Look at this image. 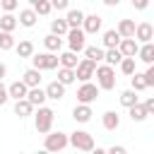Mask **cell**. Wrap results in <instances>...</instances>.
<instances>
[{
    "label": "cell",
    "mask_w": 154,
    "mask_h": 154,
    "mask_svg": "<svg viewBox=\"0 0 154 154\" xmlns=\"http://www.w3.org/2000/svg\"><path fill=\"white\" fill-rule=\"evenodd\" d=\"M108 152H111V154H125V147H120V144H113V147H108Z\"/></svg>",
    "instance_id": "ee69618b"
},
{
    "label": "cell",
    "mask_w": 154,
    "mask_h": 154,
    "mask_svg": "<svg viewBox=\"0 0 154 154\" xmlns=\"http://www.w3.org/2000/svg\"><path fill=\"white\" fill-rule=\"evenodd\" d=\"M38 2H41V0H29V5H31V7H34V5H38Z\"/></svg>",
    "instance_id": "7dc6e473"
},
{
    "label": "cell",
    "mask_w": 154,
    "mask_h": 154,
    "mask_svg": "<svg viewBox=\"0 0 154 154\" xmlns=\"http://www.w3.org/2000/svg\"><path fill=\"white\" fill-rule=\"evenodd\" d=\"M53 120H55V111L48 108V106H38V111L34 113V128H36V132H38V135L51 132Z\"/></svg>",
    "instance_id": "6da1fadb"
},
{
    "label": "cell",
    "mask_w": 154,
    "mask_h": 154,
    "mask_svg": "<svg viewBox=\"0 0 154 154\" xmlns=\"http://www.w3.org/2000/svg\"><path fill=\"white\" fill-rule=\"evenodd\" d=\"M128 111H130V118H132L135 123H142V120H147V111H144V106H142L140 101H137V103H132Z\"/></svg>",
    "instance_id": "1f68e13d"
},
{
    "label": "cell",
    "mask_w": 154,
    "mask_h": 154,
    "mask_svg": "<svg viewBox=\"0 0 154 154\" xmlns=\"http://www.w3.org/2000/svg\"><path fill=\"white\" fill-rule=\"evenodd\" d=\"M91 103H79L77 101V106L72 108V118H75V123H89L91 120Z\"/></svg>",
    "instance_id": "30bf717a"
},
{
    "label": "cell",
    "mask_w": 154,
    "mask_h": 154,
    "mask_svg": "<svg viewBox=\"0 0 154 154\" xmlns=\"http://www.w3.org/2000/svg\"><path fill=\"white\" fill-rule=\"evenodd\" d=\"M135 26H137V24H135L132 19H120L116 29H118V34H120L123 38H128V36H135Z\"/></svg>",
    "instance_id": "4316f807"
},
{
    "label": "cell",
    "mask_w": 154,
    "mask_h": 154,
    "mask_svg": "<svg viewBox=\"0 0 154 154\" xmlns=\"http://www.w3.org/2000/svg\"><path fill=\"white\" fill-rule=\"evenodd\" d=\"M67 29H70V26H67L65 17H63V19H51V31H53V34L65 36V34H67Z\"/></svg>",
    "instance_id": "836d02e7"
},
{
    "label": "cell",
    "mask_w": 154,
    "mask_h": 154,
    "mask_svg": "<svg viewBox=\"0 0 154 154\" xmlns=\"http://www.w3.org/2000/svg\"><path fill=\"white\" fill-rule=\"evenodd\" d=\"M43 46H46V51H53V53H60V48H63V36H58V34H48L46 38H43Z\"/></svg>",
    "instance_id": "44dd1931"
},
{
    "label": "cell",
    "mask_w": 154,
    "mask_h": 154,
    "mask_svg": "<svg viewBox=\"0 0 154 154\" xmlns=\"http://www.w3.org/2000/svg\"><path fill=\"white\" fill-rule=\"evenodd\" d=\"M144 77H147V87H154V63H149V67H147Z\"/></svg>",
    "instance_id": "ab89813d"
},
{
    "label": "cell",
    "mask_w": 154,
    "mask_h": 154,
    "mask_svg": "<svg viewBox=\"0 0 154 154\" xmlns=\"http://www.w3.org/2000/svg\"><path fill=\"white\" fill-rule=\"evenodd\" d=\"M29 60H31V63H34V67H38L41 72H43V70H55V67L60 65V58H58V53H53V51L34 53Z\"/></svg>",
    "instance_id": "3957f363"
},
{
    "label": "cell",
    "mask_w": 154,
    "mask_h": 154,
    "mask_svg": "<svg viewBox=\"0 0 154 154\" xmlns=\"http://www.w3.org/2000/svg\"><path fill=\"white\" fill-rule=\"evenodd\" d=\"M99 84H91V82H82L79 89H77V101L79 103H94L96 96H99Z\"/></svg>",
    "instance_id": "52a82bcc"
},
{
    "label": "cell",
    "mask_w": 154,
    "mask_h": 154,
    "mask_svg": "<svg viewBox=\"0 0 154 154\" xmlns=\"http://www.w3.org/2000/svg\"><path fill=\"white\" fill-rule=\"evenodd\" d=\"M51 5H53V10H58V12H67V10H70V0H51Z\"/></svg>",
    "instance_id": "f35d334b"
},
{
    "label": "cell",
    "mask_w": 154,
    "mask_h": 154,
    "mask_svg": "<svg viewBox=\"0 0 154 154\" xmlns=\"http://www.w3.org/2000/svg\"><path fill=\"white\" fill-rule=\"evenodd\" d=\"M137 60L142 63H154V41H147V43H140V51H137Z\"/></svg>",
    "instance_id": "2e32d148"
},
{
    "label": "cell",
    "mask_w": 154,
    "mask_h": 154,
    "mask_svg": "<svg viewBox=\"0 0 154 154\" xmlns=\"http://www.w3.org/2000/svg\"><path fill=\"white\" fill-rule=\"evenodd\" d=\"M101 24H103V19L99 14H84L82 29H84V34H99L101 31Z\"/></svg>",
    "instance_id": "8fae6325"
},
{
    "label": "cell",
    "mask_w": 154,
    "mask_h": 154,
    "mask_svg": "<svg viewBox=\"0 0 154 154\" xmlns=\"http://www.w3.org/2000/svg\"><path fill=\"white\" fill-rule=\"evenodd\" d=\"M103 5H108V7H118L120 0H103Z\"/></svg>",
    "instance_id": "f6af8a7d"
},
{
    "label": "cell",
    "mask_w": 154,
    "mask_h": 154,
    "mask_svg": "<svg viewBox=\"0 0 154 154\" xmlns=\"http://www.w3.org/2000/svg\"><path fill=\"white\" fill-rule=\"evenodd\" d=\"M31 113H34V103H31L26 96L14 101V116H19V118H26V116H31Z\"/></svg>",
    "instance_id": "ac0fdd59"
},
{
    "label": "cell",
    "mask_w": 154,
    "mask_h": 154,
    "mask_svg": "<svg viewBox=\"0 0 154 154\" xmlns=\"http://www.w3.org/2000/svg\"><path fill=\"white\" fill-rule=\"evenodd\" d=\"M101 123H103V128H106V130H111V132H113V130H118V128H120V116H118L116 111H106V113L101 116Z\"/></svg>",
    "instance_id": "d6986e66"
},
{
    "label": "cell",
    "mask_w": 154,
    "mask_h": 154,
    "mask_svg": "<svg viewBox=\"0 0 154 154\" xmlns=\"http://www.w3.org/2000/svg\"><path fill=\"white\" fill-rule=\"evenodd\" d=\"M94 77H96L99 89H103V91L116 89V70H113V65H106V63H103V65H96Z\"/></svg>",
    "instance_id": "7a4b0ae2"
},
{
    "label": "cell",
    "mask_w": 154,
    "mask_h": 154,
    "mask_svg": "<svg viewBox=\"0 0 154 154\" xmlns=\"http://www.w3.org/2000/svg\"><path fill=\"white\" fill-rule=\"evenodd\" d=\"M147 5H149V0H132L135 10H147Z\"/></svg>",
    "instance_id": "7bdbcfd3"
},
{
    "label": "cell",
    "mask_w": 154,
    "mask_h": 154,
    "mask_svg": "<svg viewBox=\"0 0 154 154\" xmlns=\"http://www.w3.org/2000/svg\"><path fill=\"white\" fill-rule=\"evenodd\" d=\"M118 51L123 53V58H135L137 51H140V41L135 36H128V38H120L118 43Z\"/></svg>",
    "instance_id": "9c48e42d"
},
{
    "label": "cell",
    "mask_w": 154,
    "mask_h": 154,
    "mask_svg": "<svg viewBox=\"0 0 154 154\" xmlns=\"http://www.w3.org/2000/svg\"><path fill=\"white\" fill-rule=\"evenodd\" d=\"M22 79H24L26 87H38V84H41V70H38V67H29V70L22 75Z\"/></svg>",
    "instance_id": "7402d4cb"
},
{
    "label": "cell",
    "mask_w": 154,
    "mask_h": 154,
    "mask_svg": "<svg viewBox=\"0 0 154 154\" xmlns=\"http://www.w3.org/2000/svg\"><path fill=\"white\" fill-rule=\"evenodd\" d=\"M103 51L106 48H101V46H84V58H89L94 63H101L103 60Z\"/></svg>",
    "instance_id": "f546056e"
},
{
    "label": "cell",
    "mask_w": 154,
    "mask_h": 154,
    "mask_svg": "<svg viewBox=\"0 0 154 154\" xmlns=\"http://www.w3.org/2000/svg\"><path fill=\"white\" fill-rule=\"evenodd\" d=\"M14 51H17L19 58H31L34 55V43L29 38H22L19 43H14Z\"/></svg>",
    "instance_id": "603a6c76"
},
{
    "label": "cell",
    "mask_w": 154,
    "mask_h": 154,
    "mask_svg": "<svg viewBox=\"0 0 154 154\" xmlns=\"http://www.w3.org/2000/svg\"><path fill=\"white\" fill-rule=\"evenodd\" d=\"M17 24H19V19H17L12 12H5V14L0 17V31H14Z\"/></svg>",
    "instance_id": "d4e9b609"
},
{
    "label": "cell",
    "mask_w": 154,
    "mask_h": 154,
    "mask_svg": "<svg viewBox=\"0 0 154 154\" xmlns=\"http://www.w3.org/2000/svg\"><path fill=\"white\" fill-rule=\"evenodd\" d=\"M70 144V135L65 132H46V140H43V149L46 152H63L65 147Z\"/></svg>",
    "instance_id": "277c9868"
},
{
    "label": "cell",
    "mask_w": 154,
    "mask_h": 154,
    "mask_svg": "<svg viewBox=\"0 0 154 154\" xmlns=\"http://www.w3.org/2000/svg\"><path fill=\"white\" fill-rule=\"evenodd\" d=\"M65 22H67L70 29H72V26H82V22H84V12H82V10H67Z\"/></svg>",
    "instance_id": "484cf974"
},
{
    "label": "cell",
    "mask_w": 154,
    "mask_h": 154,
    "mask_svg": "<svg viewBox=\"0 0 154 154\" xmlns=\"http://www.w3.org/2000/svg\"><path fill=\"white\" fill-rule=\"evenodd\" d=\"M130 87H132L137 94L144 91V89H147V77H144V72H137V70H135V72L130 75Z\"/></svg>",
    "instance_id": "cb8c5ba5"
},
{
    "label": "cell",
    "mask_w": 154,
    "mask_h": 154,
    "mask_svg": "<svg viewBox=\"0 0 154 154\" xmlns=\"http://www.w3.org/2000/svg\"><path fill=\"white\" fill-rule=\"evenodd\" d=\"M26 99H29V101L34 103V108H36V106H43L48 96H46V89H41V84H38V87H29Z\"/></svg>",
    "instance_id": "9a60e30c"
},
{
    "label": "cell",
    "mask_w": 154,
    "mask_h": 154,
    "mask_svg": "<svg viewBox=\"0 0 154 154\" xmlns=\"http://www.w3.org/2000/svg\"><path fill=\"white\" fill-rule=\"evenodd\" d=\"M14 36H12V31H0V51H12L14 48Z\"/></svg>",
    "instance_id": "d6a6232c"
},
{
    "label": "cell",
    "mask_w": 154,
    "mask_h": 154,
    "mask_svg": "<svg viewBox=\"0 0 154 154\" xmlns=\"http://www.w3.org/2000/svg\"><path fill=\"white\" fill-rule=\"evenodd\" d=\"M46 96H48V99H53V101H60V99L65 96V84H63L60 79L48 82V84H46Z\"/></svg>",
    "instance_id": "4fadbf2b"
},
{
    "label": "cell",
    "mask_w": 154,
    "mask_h": 154,
    "mask_svg": "<svg viewBox=\"0 0 154 154\" xmlns=\"http://www.w3.org/2000/svg\"><path fill=\"white\" fill-rule=\"evenodd\" d=\"M65 36H67V48H70V51H75V53L84 51V46H87V34H84L82 26H72V29H67Z\"/></svg>",
    "instance_id": "8992f818"
},
{
    "label": "cell",
    "mask_w": 154,
    "mask_h": 154,
    "mask_svg": "<svg viewBox=\"0 0 154 154\" xmlns=\"http://www.w3.org/2000/svg\"><path fill=\"white\" fill-rule=\"evenodd\" d=\"M58 79L67 87V84H72L75 79H77V75H75V67H63L60 65V70H58Z\"/></svg>",
    "instance_id": "4dcf8cb0"
},
{
    "label": "cell",
    "mask_w": 154,
    "mask_h": 154,
    "mask_svg": "<svg viewBox=\"0 0 154 154\" xmlns=\"http://www.w3.org/2000/svg\"><path fill=\"white\" fill-rule=\"evenodd\" d=\"M120 60H123V53L118 51V46H116V48H106V51H103V63H106V65H113V67H116Z\"/></svg>",
    "instance_id": "83f0119b"
},
{
    "label": "cell",
    "mask_w": 154,
    "mask_h": 154,
    "mask_svg": "<svg viewBox=\"0 0 154 154\" xmlns=\"http://www.w3.org/2000/svg\"><path fill=\"white\" fill-rule=\"evenodd\" d=\"M26 91H29V87L24 84V79H17V82H12L10 87H7V94H10V99H24L26 96Z\"/></svg>",
    "instance_id": "e0dca14e"
},
{
    "label": "cell",
    "mask_w": 154,
    "mask_h": 154,
    "mask_svg": "<svg viewBox=\"0 0 154 154\" xmlns=\"http://www.w3.org/2000/svg\"><path fill=\"white\" fill-rule=\"evenodd\" d=\"M96 65H99V63H94V60H89V58H82V60L77 63V67H75L77 79H79V82H89V79L94 77V72H96Z\"/></svg>",
    "instance_id": "ba28073f"
},
{
    "label": "cell",
    "mask_w": 154,
    "mask_h": 154,
    "mask_svg": "<svg viewBox=\"0 0 154 154\" xmlns=\"http://www.w3.org/2000/svg\"><path fill=\"white\" fill-rule=\"evenodd\" d=\"M142 106H144V111H147V116H154V96H149V99H147V101H144Z\"/></svg>",
    "instance_id": "b9f144b4"
},
{
    "label": "cell",
    "mask_w": 154,
    "mask_h": 154,
    "mask_svg": "<svg viewBox=\"0 0 154 154\" xmlns=\"http://www.w3.org/2000/svg\"><path fill=\"white\" fill-rule=\"evenodd\" d=\"M120 38H123V36L118 34V29H106L101 41H103V48H116V46L120 43Z\"/></svg>",
    "instance_id": "ffe728a7"
},
{
    "label": "cell",
    "mask_w": 154,
    "mask_h": 154,
    "mask_svg": "<svg viewBox=\"0 0 154 154\" xmlns=\"http://www.w3.org/2000/svg\"><path fill=\"white\" fill-rule=\"evenodd\" d=\"M0 7H2V12H14L19 7V0H0Z\"/></svg>",
    "instance_id": "74e56055"
},
{
    "label": "cell",
    "mask_w": 154,
    "mask_h": 154,
    "mask_svg": "<svg viewBox=\"0 0 154 154\" xmlns=\"http://www.w3.org/2000/svg\"><path fill=\"white\" fill-rule=\"evenodd\" d=\"M34 10H36V14L46 17V14H51V12H53V5H51V0H41L38 5H34Z\"/></svg>",
    "instance_id": "8d00e7d4"
},
{
    "label": "cell",
    "mask_w": 154,
    "mask_h": 154,
    "mask_svg": "<svg viewBox=\"0 0 154 154\" xmlns=\"http://www.w3.org/2000/svg\"><path fill=\"white\" fill-rule=\"evenodd\" d=\"M135 38H137L140 43L152 41V38H154V26H152L149 22H140V24L135 26Z\"/></svg>",
    "instance_id": "7c38bea8"
},
{
    "label": "cell",
    "mask_w": 154,
    "mask_h": 154,
    "mask_svg": "<svg viewBox=\"0 0 154 154\" xmlns=\"http://www.w3.org/2000/svg\"><path fill=\"white\" fill-rule=\"evenodd\" d=\"M7 99H10L7 87H5V84H2V79H0V106H5V103H7Z\"/></svg>",
    "instance_id": "60d3db41"
},
{
    "label": "cell",
    "mask_w": 154,
    "mask_h": 154,
    "mask_svg": "<svg viewBox=\"0 0 154 154\" xmlns=\"http://www.w3.org/2000/svg\"><path fill=\"white\" fill-rule=\"evenodd\" d=\"M118 67H120V72H123V75H128V77H130V75L135 72V58H123V60L118 63Z\"/></svg>",
    "instance_id": "d590c367"
},
{
    "label": "cell",
    "mask_w": 154,
    "mask_h": 154,
    "mask_svg": "<svg viewBox=\"0 0 154 154\" xmlns=\"http://www.w3.org/2000/svg\"><path fill=\"white\" fill-rule=\"evenodd\" d=\"M120 103H123L125 108H130L132 103H137V91H135L132 87H130V89H125V91L120 94Z\"/></svg>",
    "instance_id": "e575fe53"
},
{
    "label": "cell",
    "mask_w": 154,
    "mask_h": 154,
    "mask_svg": "<svg viewBox=\"0 0 154 154\" xmlns=\"http://www.w3.org/2000/svg\"><path fill=\"white\" fill-rule=\"evenodd\" d=\"M19 24L22 26H26V29H31V26H36V19H38V14H36V10L34 7H26V10H19Z\"/></svg>",
    "instance_id": "5bb4252c"
},
{
    "label": "cell",
    "mask_w": 154,
    "mask_h": 154,
    "mask_svg": "<svg viewBox=\"0 0 154 154\" xmlns=\"http://www.w3.org/2000/svg\"><path fill=\"white\" fill-rule=\"evenodd\" d=\"M58 58H60V65H63V67H77V63H79L77 53H75V51H70V48H67V51H63Z\"/></svg>",
    "instance_id": "f1b7e54d"
},
{
    "label": "cell",
    "mask_w": 154,
    "mask_h": 154,
    "mask_svg": "<svg viewBox=\"0 0 154 154\" xmlns=\"http://www.w3.org/2000/svg\"><path fill=\"white\" fill-rule=\"evenodd\" d=\"M5 75H7V65H5V63H0V79H2Z\"/></svg>",
    "instance_id": "bcb514c9"
},
{
    "label": "cell",
    "mask_w": 154,
    "mask_h": 154,
    "mask_svg": "<svg viewBox=\"0 0 154 154\" xmlns=\"http://www.w3.org/2000/svg\"><path fill=\"white\" fill-rule=\"evenodd\" d=\"M70 144L75 147V149H79V152H94V137L87 132V130H75V132H70Z\"/></svg>",
    "instance_id": "5b68a950"
}]
</instances>
